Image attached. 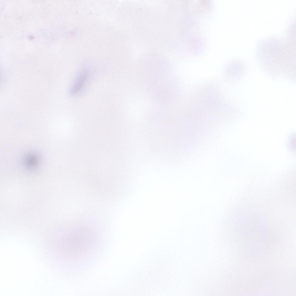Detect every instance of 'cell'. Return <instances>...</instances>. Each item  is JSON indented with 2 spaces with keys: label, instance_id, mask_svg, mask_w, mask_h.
I'll return each instance as SVG.
<instances>
[{
  "label": "cell",
  "instance_id": "1",
  "mask_svg": "<svg viewBox=\"0 0 296 296\" xmlns=\"http://www.w3.org/2000/svg\"><path fill=\"white\" fill-rule=\"evenodd\" d=\"M88 75L86 69L83 70L78 74L70 89V93L71 95H74L79 92L86 82Z\"/></svg>",
  "mask_w": 296,
  "mask_h": 296
}]
</instances>
